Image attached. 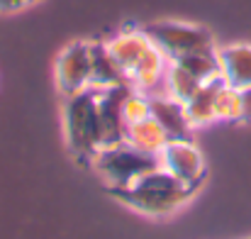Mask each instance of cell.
Wrapping results in <instances>:
<instances>
[{
	"label": "cell",
	"mask_w": 251,
	"mask_h": 239,
	"mask_svg": "<svg viewBox=\"0 0 251 239\" xmlns=\"http://www.w3.org/2000/svg\"><path fill=\"white\" fill-rule=\"evenodd\" d=\"M125 142L132 144V147L139 149V152H147V154L159 157L161 149L168 144V134L154 117H147V120H139V122H134V125H127V130H125Z\"/></svg>",
	"instance_id": "4fadbf2b"
},
{
	"label": "cell",
	"mask_w": 251,
	"mask_h": 239,
	"mask_svg": "<svg viewBox=\"0 0 251 239\" xmlns=\"http://www.w3.org/2000/svg\"><path fill=\"white\" fill-rule=\"evenodd\" d=\"M127 90H129V85L98 90V122H100V142H102V147H110V144H117V142L125 139L127 125L122 120V98H125Z\"/></svg>",
	"instance_id": "ba28073f"
},
{
	"label": "cell",
	"mask_w": 251,
	"mask_h": 239,
	"mask_svg": "<svg viewBox=\"0 0 251 239\" xmlns=\"http://www.w3.org/2000/svg\"><path fill=\"white\" fill-rule=\"evenodd\" d=\"M90 166L98 171L105 188H125V186L134 183L137 178L161 168V161H159V157L139 152L122 139L117 144L102 147L93 157Z\"/></svg>",
	"instance_id": "277c9868"
},
{
	"label": "cell",
	"mask_w": 251,
	"mask_h": 239,
	"mask_svg": "<svg viewBox=\"0 0 251 239\" xmlns=\"http://www.w3.org/2000/svg\"><path fill=\"white\" fill-rule=\"evenodd\" d=\"M215 117L217 122H239L242 125V90L222 83L215 98Z\"/></svg>",
	"instance_id": "9a60e30c"
},
{
	"label": "cell",
	"mask_w": 251,
	"mask_h": 239,
	"mask_svg": "<svg viewBox=\"0 0 251 239\" xmlns=\"http://www.w3.org/2000/svg\"><path fill=\"white\" fill-rule=\"evenodd\" d=\"M54 83L64 98L90 88V39L71 42L59 52L54 61Z\"/></svg>",
	"instance_id": "8992f818"
},
{
	"label": "cell",
	"mask_w": 251,
	"mask_h": 239,
	"mask_svg": "<svg viewBox=\"0 0 251 239\" xmlns=\"http://www.w3.org/2000/svg\"><path fill=\"white\" fill-rule=\"evenodd\" d=\"M144 32L154 39V44L161 49L168 64L180 61L193 54L202 52H217V42L212 32L202 25L193 22H178V20H159L151 25H144Z\"/></svg>",
	"instance_id": "5b68a950"
},
{
	"label": "cell",
	"mask_w": 251,
	"mask_h": 239,
	"mask_svg": "<svg viewBox=\"0 0 251 239\" xmlns=\"http://www.w3.org/2000/svg\"><path fill=\"white\" fill-rule=\"evenodd\" d=\"M37 2H42V0H0V15H15Z\"/></svg>",
	"instance_id": "e0dca14e"
},
{
	"label": "cell",
	"mask_w": 251,
	"mask_h": 239,
	"mask_svg": "<svg viewBox=\"0 0 251 239\" xmlns=\"http://www.w3.org/2000/svg\"><path fill=\"white\" fill-rule=\"evenodd\" d=\"M151 117V95L129 88L122 98V120L125 125H134L139 120Z\"/></svg>",
	"instance_id": "2e32d148"
},
{
	"label": "cell",
	"mask_w": 251,
	"mask_h": 239,
	"mask_svg": "<svg viewBox=\"0 0 251 239\" xmlns=\"http://www.w3.org/2000/svg\"><path fill=\"white\" fill-rule=\"evenodd\" d=\"M105 44L129 88L151 95L154 88L164 80L168 61L161 49L154 44V39L144 32V27L125 29Z\"/></svg>",
	"instance_id": "6da1fadb"
},
{
	"label": "cell",
	"mask_w": 251,
	"mask_h": 239,
	"mask_svg": "<svg viewBox=\"0 0 251 239\" xmlns=\"http://www.w3.org/2000/svg\"><path fill=\"white\" fill-rule=\"evenodd\" d=\"M251 122V88H242V125Z\"/></svg>",
	"instance_id": "ac0fdd59"
},
{
	"label": "cell",
	"mask_w": 251,
	"mask_h": 239,
	"mask_svg": "<svg viewBox=\"0 0 251 239\" xmlns=\"http://www.w3.org/2000/svg\"><path fill=\"white\" fill-rule=\"evenodd\" d=\"M166 93L171 98H176V100H180V103H188L190 98H193V93L202 85V80L195 79L188 69H183L180 64H168L166 69Z\"/></svg>",
	"instance_id": "5bb4252c"
},
{
	"label": "cell",
	"mask_w": 251,
	"mask_h": 239,
	"mask_svg": "<svg viewBox=\"0 0 251 239\" xmlns=\"http://www.w3.org/2000/svg\"><path fill=\"white\" fill-rule=\"evenodd\" d=\"M107 193L122 205H127L129 210L159 220L178 212L198 193V188L178 181L166 168H156L125 188H107Z\"/></svg>",
	"instance_id": "7a4b0ae2"
},
{
	"label": "cell",
	"mask_w": 251,
	"mask_h": 239,
	"mask_svg": "<svg viewBox=\"0 0 251 239\" xmlns=\"http://www.w3.org/2000/svg\"><path fill=\"white\" fill-rule=\"evenodd\" d=\"M220 76L232 88H251V44H227L217 49Z\"/></svg>",
	"instance_id": "30bf717a"
},
{
	"label": "cell",
	"mask_w": 251,
	"mask_h": 239,
	"mask_svg": "<svg viewBox=\"0 0 251 239\" xmlns=\"http://www.w3.org/2000/svg\"><path fill=\"white\" fill-rule=\"evenodd\" d=\"M151 117L166 130L168 139H193L195 127L188 120L185 105L171 95L151 93Z\"/></svg>",
	"instance_id": "9c48e42d"
},
{
	"label": "cell",
	"mask_w": 251,
	"mask_h": 239,
	"mask_svg": "<svg viewBox=\"0 0 251 239\" xmlns=\"http://www.w3.org/2000/svg\"><path fill=\"white\" fill-rule=\"evenodd\" d=\"M222 83H225L222 76L207 80V83H202V85L193 93V98H190L188 103H183V105H185V112H188V120H190V125H193L195 130L217 122V117H215V98H217Z\"/></svg>",
	"instance_id": "7c38bea8"
},
{
	"label": "cell",
	"mask_w": 251,
	"mask_h": 239,
	"mask_svg": "<svg viewBox=\"0 0 251 239\" xmlns=\"http://www.w3.org/2000/svg\"><path fill=\"white\" fill-rule=\"evenodd\" d=\"M127 85L122 71L117 69L115 59L107 52L105 42H90V88L105 90V88H117Z\"/></svg>",
	"instance_id": "8fae6325"
},
{
	"label": "cell",
	"mask_w": 251,
	"mask_h": 239,
	"mask_svg": "<svg viewBox=\"0 0 251 239\" xmlns=\"http://www.w3.org/2000/svg\"><path fill=\"white\" fill-rule=\"evenodd\" d=\"M161 168H166L178 181L200 188L207 178V166L202 159V152L193 144V139H168V144L159 154Z\"/></svg>",
	"instance_id": "52a82bcc"
},
{
	"label": "cell",
	"mask_w": 251,
	"mask_h": 239,
	"mask_svg": "<svg viewBox=\"0 0 251 239\" xmlns=\"http://www.w3.org/2000/svg\"><path fill=\"white\" fill-rule=\"evenodd\" d=\"M64 137L71 157L88 163L100 152V122H98V90L85 88L64 98Z\"/></svg>",
	"instance_id": "3957f363"
}]
</instances>
